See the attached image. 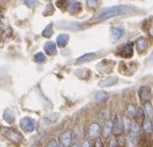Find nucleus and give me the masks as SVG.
<instances>
[{
  "label": "nucleus",
  "instance_id": "obj_30",
  "mask_svg": "<svg viewBox=\"0 0 153 147\" xmlns=\"http://www.w3.org/2000/svg\"><path fill=\"white\" fill-rule=\"evenodd\" d=\"M143 116H144L143 108H138L137 111H136V115H134V117H139V118H142Z\"/></svg>",
  "mask_w": 153,
  "mask_h": 147
},
{
  "label": "nucleus",
  "instance_id": "obj_2",
  "mask_svg": "<svg viewBox=\"0 0 153 147\" xmlns=\"http://www.w3.org/2000/svg\"><path fill=\"white\" fill-rule=\"evenodd\" d=\"M58 26L62 29H68V30L76 31L85 29L88 25L86 23H76V22H59Z\"/></svg>",
  "mask_w": 153,
  "mask_h": 147
},
{
  "label": "nucleus",
  "instance_id": "obj_15",
  "mask_svg": "<svg viewBox=\"0 0 153 147\" xmlns=\"http://www.w3.org/2000/svg\"><path fill=\"white\" fill-rule=\"evenodd\" d=\"M68 10L71 13H76L81 10V4L78 1H71L68 3Z\"/></svg>",
  "mask_w": 153,
  "mask_h": 147
},
{
  "label": "nucleus",
  "instance_id": "obj_9",
  "mask_svg": "<svg viewBox=\"0 0 153 147\" xmlns=\"http://www.w3.org/2000/svg\"><path fill=\"white\" fill-rule=\"evenodd\" d=\"M117 82H118V78L113 76V77H109V78L105 79V80H102L98 83V85H100V87H110V86L115 85Z\"/></svg>",
  "mask_w": 153,
  "mask_h": 147
},
{
  "label": "nucleus",
  "instance_id": "obj_10",
  "mask_svg": "<svg viewBox=\"0 0 153 147\" xmlns=\"http://www.w3.org/2000/svg\"><path fill=\"white\" fill-rule=\"evenodd\" d=\"M123 124L121 123V121L119 120L118 118H115L114 119V122H113V128H112V131H113V133L116 136H118V135H121L122 134V132H123Z\"/></svg>",
  "mask_w": 153,
  "mask_h": 147
},
{
  "label": "nucleus",
  "instance_id": "obj_16",
  "mask_svg": "<svg viewBox=\"0 0 153 147\" xmlns=\"http://www.w3.org/2000/svg\"><path fill=\"white\" fill-rule=\"evenodd\" d=\"M68 38L69 37L67 34H60L59 37H57L56 42H57V45L59 47H64V46H66L67 42H68Z\"/></svg>",
  "mask_w": 153,
  "mask_h": 147
},
{
  "label": "nucleus",
  "instance_id": "obj_12",
  "mask_svg": "<svg viewBox=\"0 0 153 147\" xmlns=\"http://www.w3.org/2000/svg\"><path fill=\"white\" fill-rule=\"evenodd\" d=\"M95 53H87L85 55L81 56L76 59V63H85V62H88V61H91L95 58Z\"/></svg>",
  "mask_w": 153,
  "mask_h": 147
},
{
  "label": "nucleus",
  "instance_id": "obj_28",
  "mask_svg": "<svg viewBox=\"0 0 153 147\" xmlns=\"http://www.w3.org/2000/svg\"><path fill=\"white\" fill-rule=\"evenodd\" d=\"M136 111H137V109H136V107H134V105H128L127 106V112H128V114L130 115V116H134V115H136Z\"/></svg>",
  "mask_w": 153,
  "mask_h": 147
},
{
  "label": "nucleus",
  "instance_id": "obj_27",
  "mask_svg": "<svg viewBox=\"0 0 153 147\" xmlns=\"http://www.w3.org/2000/svg\"><path fill=\"white\" fill-rule=\"evenodd\" d=\"M10 71V67H0V79H3L7 76V73Z\"/></svg>",
  "mask_w": 153,
  "mask_h": 147
},
{
  "label": "nucleus",
  "instance_id": "obj_13",
  "mask_svg": "<svg viewBox=\"0 0 153 147\" xmlns=\"http://www.w3.org/2000/svg\"><path fill=\"white\" fill-rule=\"evenodd\" d=\"M44 50L48 55H54L56 53V45L53 42H49L45 45Z\"/></svg>",
  "mask_w": 153,
  "mask_h": 147
},
{
  "label": "nucleus",
  "instance_id": "obj_8",
  "mask_svg": "<svg viewBox=\"0 0 153 147\" xmlns=\"http://www.w3.org/2000/svg\"><path fill=\"white\" fill-rule=\"evenodd\" d=\"M59 141L62 144L63 147H68L71 143V131H66V132L62 133L59 136Z\"/></svg>",
  "mask_w": 153,
  "mask_h": 147
},
{
  "label": "nucleus",
  "instance_id": "obj_36",
  "mask_svg": "<svg viewBox=\"0 0 153 147\" xmlns=\"http://www.w3.org/2000/svg\"><path fill=\"white\" fill-rule=\"evenodd\" d=\"M5 1H6V0H0V7H1L4 3H5Z\"/></svg>",
  "mask_w": 153,
  "mask_h": 147
},
{
  "label": "nucleus",
  "instance_id": "obj_29",
  "mask_svg": "<svg viewBox=\"0 0 153 147\" xmlns=\"http://www.w3.org/2000/svg\"><path fill=\"white\" fill-rule=\"evenodd\" d=\"M118 145V141L115 137H112L109 139V143H108V146L109 147H117Z\"/></svg>",
  "mask_w": 153,
  "mask_h": 147
},
{
  "label": "nucleus",
  "instance_id": "obj_24",
  "mask_svg": "<svg viewBox=\"0 0 153 147\" xmlns=\"http://www.w3.org/2000/svg\"><path fill=\"white\" fill-rule=\"evenodd\" d=\"M98 4H100V0H87V5H88L89 8H92V10L97 8Z\"/></svg>",
  "mask_w": 153,
  "mask_h": 147
},
{
  "label": "nucleus",
  "instance_id": "obj_33",
  "mask_svg": "<svg viewBox=\"0 0 153 147\" xmlns=\"http://www.w3.org/2000/svg\"><path fill=\"white\" fill-rule=\"evenodd\" d=\"M82 147H91V146H90L89 142L85 141V142H84V143H83V146H82Z\"/></svg>",
  "mask_w": 153,
  "mask_h": 147
},
{
  "label": "nucleus",
  "instance_id": "obj_4",
  "mask_svg": "<svg viewBox=\"0 0 153 147\" xmlns=\"http://www.w3.org/2000/svg\"><path fill=\"white\" fill-rule=\"evenodd\" d=\"M35 120H33L30 117H23L20 120V125L27 133H32L35 130Z\"/></svg>",
  "mask_w": 153,
  "mask_h": 147
},
{
  "label": "nucleus",
  "instance_id": "obj_11",
  "mask_svg": "<svg viewBox=\"0 0 153 147\" xmlns=\"http://www.w3.org/2000/svg\"><path fill=\"white\" fill-rule=\"evenodd\" d=\"M125 31L122 27H113L112 28V37L114 40H119L124 35Z\"/></svg>",
  "mask_w": 153,
  "mask_h": 147
},
{
  "label": "nucleus",
  "instance_id": "obj_34",
  "mask_svg": "<svg viewBox=\"0 0 153 147\" xmlns=\"http://www.w3.org/2000/svg\"><path fill=\"white\" fill-rule=\"evenodd\" d=\"M96 147H102V141H97V142H96Z\"/></svg>",
  "mask_w": 153,
  "mask_h": 147
},
{
  "label": "nucleus",
  "instance_id": "obj_3",
  "mask_svg": "<svg viewBox=\"0 0 153 147\" xmlns=\"http://www.w3.org/2000/svg\"><path fill=\"white\" fill-rule=\"evenodd\" d=\"M3 135L7 138L10 141L13 143H20L22 141V136L17 131L13 130V128H3Z\"/></svg>",
  "mask_w": 153,
  "mask_h": 147
},
{
  "label": "nucleus",
  "instance_id": "obj_19",
  "mask_svg": "<svg viewBox=\"0 0 153 147\" xmlns=\"http://www.w3.org/2000/svg\"><path fill=\"white\" fill-rule=\"evenodd\" d=\"M112 128H113V122H112V121H108L105 125V131H103V135H105V137H108V136L111 135Z\"/></svg>",
  "mask_w": 153,
  "mask_h": 147
},
{
  "label": "nucleus",
  "instance_id": "obj_20",
  "mask_svg": "<svg viewBox=\"0 0 153 147\" xmlns=\"http://www.w3.org/2000/svg\"><path fill=\"white\" fill-rule=\"evenodd\" d=\"M42 35H44L45 37H50L53 35V28H52V24L48 25V26L44 29V31H42Z\"/></svg>",
  "mask_w": 153,
  "mask_h": 147
},
{
  "label": "nucleus",
  "instance_id": "obj_39",
  "mask_svg": "<svg viewBox=\"0 0 153 147\" xmlns=\"http://www.w3.org/2000/svg\"><path fill=\"white\" fill-rule=\"evenodd\" d=\"M46 1H50V0H46Z\"/></svg>",
  "mask_w": 153,
  "mask_h": 147
},
{
  "label": "nucleus",
  "instance_id": "obj_25",
  "mask_svg": "<svg viewBox=\"0 0 153 147\" xmlns=\"http://www.w3.org/2000/svg\"><path fill=\"white\" fill-rule=\"evenodd\" d=\"M145 111L149 116H152L153 115V107L149 101H147V103L145 104Z\"/></svg>",
  "mask_w": 153,
  "mask_h": 147
},
{
  "label": "nucleus",
  "instance_id": "obj_23",
  "mask_svg": "<svg viewBox=\"0 0 153 147\" xmlns=\"http://www.w3.org/2000/svg\"><path fill=\"white\" fill-rule=\"evenodd\" d=\"M143 128H144V131H145V133L150 134V133L152 132V130H153V125H152L151 121H149V120L145 121L144 124H143Z\"/></svg>",
  "mask_w": 153,
  "mask_h": 147
},
{
  "label": "nucleus",
  "instance_id": "obj_14",
  "mask_svg": "<svg viewBox=\"0 0 153 147\" xmlns=\"http://www.w3.org/2000/svg\"><path fill=\"white\" fill-rule=\"evenodd\" d=\"M3 118L6 122L12 123V122H13V120H15V113H13V110H10V109L5 110L3 113Z\"/></svg>",
  "mask_w": 153,
  "mask_h": 147
},
{
  "label": "nucleus",
  "instance_id": "obj_22",
  "mask_svg": "<svg viewBox=\"0 0 153 147\" xmlns=\"http://www.w3.org/2000/svg\"><path fill=\"white\" fill-rule=\"evenodd\" d=\"M24 3H25L28 7L35 8V7H37V6H38L39 2H38L37 0H24Z\"/></svg>",
  "mask_w": 153,
  "mask_h": 147
},
{
  "label": "nucleus",
  "instance_id": "obj_32",
  "mask_svg": "<svg viewBox=\"0 0 153 147\" xmlns=\"http://www.w3.org/2000/svg\"><path fill=\"white\" fill-rule=\"evenodd\" d=\"M46 147H60V146H59V143H58L56 140H52L51 142H49V143L47 144Z\"/></svg>",
  "mask_w": 153,
  "mask_h": 147
},
{
  "label": "nucleus",
  "instance_id": "obj_35",
  "mask_svg": "<svg viewBox=\"0 0 153 147\" xmlns=\"http://www.w3.org/2000/svg\"><path fill=\"white\" fill-rule=\"evenodd\" d=\"M149 32H150V35L153 37V25L151 26V28H150V30H149Z\"/></svg>",
  "mask_w": 153,
  "mask_h": 147
},
{
  "label": "nucleus",
  "instance_id": "obj_1",
  "mask_svg": "<svg viewBox=\"0 0 153 147\" xmlns=\"http://www.w3.org/2000/svg\"><path fill=\"white\" fill-rule=\"evenodd\" d=\"M134 10V6L130 5H115L111 7H107L100 10L93 17V21H105V20L111 19V18L117 17V16L125 15V13H132Z\"/></svg>",
  "mask_w": 153,
  "mask_h": 147
},
{
  "label": "nucleus",
  "instance_id": "obj_38",
  "mask_svg": "<svg viewBox=\"0 0 153 147\" xmlns=\"http://www.w3.org/2000/svg\"><path fill=\"white\" fill-rule=\"evenodd\" d=\"M73 147H79V146H78V145H74Z\"/></svg>",
  "mask_w": 153,
  "mask_h": 147
},
{
  "label": "nucleus",
  "instance_id": "obj_18",
  "mask_svg": "<svg viewBox=\"0 0 153 147\" xmlns=\"http://www.w3.org/2000/svg\"><path fill=\"white\" fill-rule=\"evenodd\" d=\"M109 98V94L105 91H100L95 94V99L97 101H105Z\"/></svg>",
  "mask_w": 153,
  "mask_h": 147
},
{
  "label": "nucleus",
  "instance_id": "obj_7",
  "mask_svg": "<svg viewBox=\"0 0 153 147\" xmlns=\"http://www.w3.org/2000/svg\"><path fill=\"white\" fill-rule=\"evenodd\" d=\"M132 54H134V45H132V43H127L122 47L120 55L124 58H130Z\"/></svg>",
  "mask_w": 153,
  "mask_h": 147
},
{
  "label": "nucleus",
  "instance_id": "obj_21",
  "mask_svg": "<svg viewBox=\"0 0 153 147\" xmlns=\"http://www.w3.org/2000/svg\"><path fill=\"white\" fill-rule=\"evenodd\" d=\"M34 61L37 62V63L45 62V61H46V56H45V54L42 53V52H39V53H36L34 55Z\"/></svg>",
  "mask_w": 153,
  "mask_h": 147
},
{
  "label": "nucleus",
  "instance_id": "obj_5",
  "mask_svg": "<svg viewBox=\"0 0 153 147\" xmlns=\"http://www.w3.org/2000/svg\"><path fill=\"white\" fill-rule=\"evenodd\" d=\"M100 134H102V128H100V124L95 122L90 124L88 128V136L90 139H97Z\"/></svg>",
  "mask_w": 153,
  "mask_h": 147
},
{
  "label": "nucleus",
  "instance_id": "obj_17",
  "mask_svg": "<svg viewBox=\"0 0 153 147\" xmlns=\"http://www.w3.org/2000/svg\"><path fill=\"white\" fill-rule=\"evenodd\" d=\"M137 47H138V50L140 52H144L148 47V43L145 38H140V40L137 42Z\"/></svg>",
  "mask_w": 153,
  "mask_h": 147
},
{
  "label": "nucleus",
  "instance_id": "obj_6",
  "mask_svg": "<svg viewBox=\"0 0 153 147\" xmlns=\"http://www.w3.org/2000/svg\"><path fill=\"white\" fill-rule=\"evenodd\" d=\"M139 96L142 101H148L151 98V89L149 86H142L139 90Z\"/></svg>",
  "mask_w": 153,
  "mask_h": 147
},
{
  "label": "nucleus",
  "instance_id": "obj_37",
  "mask_svg": "<svg viewBox=\"0 0 153 147\" xmlns=\"http://www.w3.org/2000/svg\"><path fill=\"white\" fill-rule=\"evenodd\" d=\"M1 27H2V23L0 22V28H1Z\"/></svg>",
  "mask_w": 153,
  "mask_h": 147
},
{
  "label": "nucleus",
  "instance_id": "obj_26",
  "mask_svg": "<svg viewBox=\"0 0 153 147\" xmlns=\"http://www.w3.org/2000/svg\"><path fill=\"white\" fill-rule=\"evenodd\" d=\"M124 125H123V128H124L125 131H127V132H129V130H130V128H131V124L132 122L129 120V119L127 118V117H125L124 118Z\"/></svg>",
  "mask_w": 153,
  "mask_h": 147
},
{
  "label": "nucleus",
  "instance_id": "obj_31",
  "mask_svg": "<svg viewBox=\"0 0 153 147\" xmlns=\"http://www.w3.org/2000/svg\"><path fill=\"white\" fill-rule=\"evenodd\" d=\"M56 5L59 8H64V6L66 5V0H57Z\"/></svg>",
  "mask_w": 153,
  "mask_h": 147
}]
</instances>
